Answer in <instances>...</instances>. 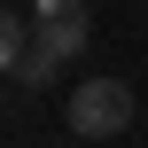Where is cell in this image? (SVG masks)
I'll use <instances>...</instances> for the list:
<instances>
[{"label": "cell", "mask_w": 148, "mask_h": 148, "mask_svg": "<svg viewBox=\"0 0 148 148\" xmlns=\"http://www.w3.org/2000/svg\"><path fill=\"white\" fill-rule=\"evenodd\" d=\"M31 8H39V0H31Z\"/></svg>", "instance_id": "3957f363"}, {"label": "cell", "mask_w": 148, "mask_h": 148, "mask_svg": "<svg viewBox=\"0 0 148 148\" xmlns=\"http://www.w3.org/2000/svg\"><path fill=\"white\" fill-rule=\"evenodd\" d=\"M31 31H39V47H55V55L70 62V55H86V39H94V0H39V8H31Z\"/></svg>", "instance_id": "7a4b0ae2"}, {"label": "cell", "mask_w": 148, "mask_h": 148, "mask_svg": "<svg viewBox=\"0 0 148 148\" xmlns=\"http://www.w3.org/2000/svg\"><path fill=\"white\" fill-rule=\"evenodd\" d=\"M125 125H133V86L125 78H86L70 94V133L78 140H117Z\"/></svg>", "instance_id": "6da1fadb"}]
</instances>
